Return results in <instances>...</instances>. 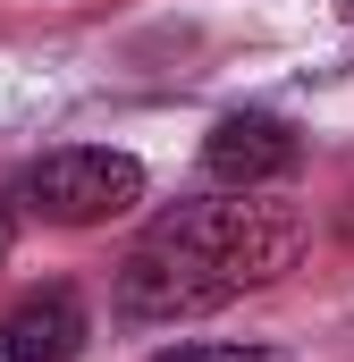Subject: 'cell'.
Masks as SVG:
<instances>
[{
	"instance_id": "1",
	"label": "cell",
	"mask_w": 354,
	"mask_h": 362,
	"mask_svg": "<svg viewBox=\"0 0 354 362\" xmlns=\"http://www.w3.org/2000/svg\"><path fill=\"white\" fill-rule=\"evenodd\" d=\"M304 253V219L287 202H177L169 219H152V236L118 262V312L127 320H194L236 303L245 286L295 270Z\"/></svg>"
},
{
	"instance_id": "2",
	"label": "cell",
	"mask_w": 354,
	"mask_h": 362,
	"mask_svg": "<svg viewBox=\"0 0 354 362\" xmlns=\"http://www.w3.org/2000/svg\"><path fill=\"white\" fill-rule=\"evenodd\" d=\"M17 202L34 219H51V228H101V219L144 202V160L110 152V144H59V152H42L25 169Z\"/></svg>"
},
{
	"instance_id": "3",
	"label": "cell",
	"mask_w": 354,
	"mask_h": 362,
	"mask_svg": "<svg viewBox=\"0 0 354 362\" xmlns=\"http://www.w3.org/2000/svg\"><path fill=\"white\" fill-rule=\"evenodd\" d=\"M295 160H304V144H295V127L270 118V110H228V118L202 135V177L228 185V194H262V185H278Z\"/></svg>"
},
{
	"instance_id": "4",
	"label": "cell",
	"mask_w": 354,
	"mask_h": 362,
	"mask_svg": "<svg viewBox=\"0 0 354 362\" xmlns=\"http://www.w3.org/2000/svg\"><path fill=\"white\" fill-rule=\"evenodd\" d=\"M93 337L76 286H34L0 312V362H76Z\"/></svg>"
},
{
	"instance_id": "5",
	"label": "cell",
	"mask_w": 354,
	"mask_h": 362,
	"mask_svg": "<svg viewBox=\"0 0 354 362\" xmlns=\"http://www.w3.org/2000/svg\"><path fill=\"white\" fill-rule=\"evenodd\" d=\"M152 362H295V354H278V346H228V337H194V346H169V354H152Z\"/></svg>"
},
{
	"instance_id": "6",
	"label": "cell",
	"mask_w": 354,
	"mask_h": 362,
	"mask_svg": "<svg viewBox=\"0 0 354 362\" xmlns=\"http://www.w3.org/2000/svg\"><path fill=\"white\" fill-rule=\"evenodd\" d=\"M338 236H346V245H354V194H346V211H338Z\"/></svg>"
},
{
	"instance_id": "7",
	"label": "cell",
	"mask_w": 354,
	"mask_h": 362,
	"mask_svg": "<svg viewBox=\"0 0 354 362\" xmlns=\"http://www.w3.org/2000/svg\"><path fill=\"white\" fill-rule=\"evenodd\" d=\"M8 236H17V219H8V211H0V262H8Z\"/></svg>"
},
{
	"instance_id": "8",
	"label": "cell",
	"mask_w": 354,
	"mask_h": 362,
	"mask_svg": "<svg viewBox=\"0 0 354 362\" xmlns=\"http://www.w3.org/2000/svg\"><path fill=\"white\" fill-rule=\"evenodd\" d=\"M338 17H354V0H338Z\"/></svg>"
}]
</instances>
